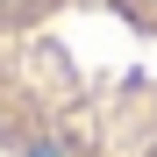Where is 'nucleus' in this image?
I'll return each instance as SVG.
<instances>
[{"label": "nucleus", "instance_id": "nucleus-1", "mask_svg": "<svg viewBox=\"0 0 157 157\" xmlns=\"http://www.w3.org/2000/svg\"><path fill=\"white\" fill-rule=\"evenodd\" d=\"M0 150L157 157V0H0Z\"/></svg>", "mask_w": 157, "mask_h": 157}]
</instances>
